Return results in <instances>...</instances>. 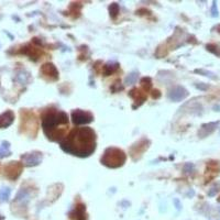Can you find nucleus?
<instances>
[{"label": "nucleus", "mask_w": 220, "mask_h": 220, "mask_svg": "<svg viewBox=\"0 0 220 220\" xmlns=\"http://www.w3.org/2000/svg\"><path fill=\"white\" fill-rule=\"evenodd\" d=\"M64 152L79 157H87L96 150V132L89 127L75 128L60 141Z\"/></svg>", "instance_id": "1"}, {"label": "nucleus", "mask_w": 220, "mask_h": 220, "mask_svg": "<svg viewBox=\"0 0 220 220\" xmlns=\"http://www.w3.org/2000/svg\"><path fill=\"white\" fill-rule=\"evenodd\" d=\"M152 97L154 99H157V98H160V97H161V92H159V90L157 89H154L152 92Z\"/></svg>", "instance_id": "30"}, {"label": "nucleus", "mask_w": 220, "mask_h": 220, "mask_svg": "<svg viewBox=\"0 0 220 220\" xmlns=\"http://www.w3.org/2000/svg\"><path fill=\"white\" fill-rule=\"evenodd\" d=\"M149 145H150V141L146 138H142L140 141L133 144L130 148V152H129V154L132 157L133 161H138V160L141 159V156L145 152V150H148Z\"/></svg>", "instance_id": "6"}, {"label": "nucleus", "mask_w": 220, "mask_h": 220, "mask_svg": "<svg viewBox=\"0 0 220 220\" xmlns=\"http://www.w3.org/2000/svg\"><path fill=\"white\" fill-rule=\"evenodd\" d=\"M141 86L145 92L150 90L151 87H152V79H151L150 77H143V78L141 79Z\"/></svg>", "instance_id": "23"}, {"label": "nucleus", "mask_w": 220, "mask_h": 220, "mask_svg": "<svg viewBox=\"0 0 220 220\" xmlns=\"http://www.w3.org/2000/svg\"><path fill=\"white\" fill-rule=\"evenodd\" d=\"M218 8H217V3L216 1H213L212 3V6H211V16L213 17V18H216V17H218Z\"/></svg>", "instance_id": "26"}, {"label": "nucleus", "mask_w": 220, "mask_h": 220, "mask_svg": "<svg viewBox=\"0 0 220 220\" xmlns=\"http://www.w3.org/2000/svg\"><path fill=\"white\" fill-rule=\"evenodd\" d=\"M139 78V73L138 72H132L130 74H128V76L124 78V85H134L138 81Z\"/></svg>", "instance_id": "20"}, {"label": "nucleus", "mask_w": 220, "mask_h": 220, "mask_svg": "<svg viewBox=\"0 0 220 220\" xmlns=\"http://www.w3.org/2000/svg\"><path fill=\"white\" fill-rule=\"evenodd\" d=\"M217 191H218V189H217V188H211V191L208 193V196H210V197H211V196H215Z\"/></svg>", "instance_id": "31"}, {"label": "nucleus", "mask_w": 220, "mask_h": 220, "mask_svg": "<svg viewBox=\"0 0 220 220\" xmlns=\"http://www.w3.org/2000/svg\"><path fill=\"white\" fill-rule=\"evenodd\" d=\"M194 169H195V166H194L193 163H186L184 165V167H183V171H184V173L189 174L194 171Z\"/></svg>", "instance_id": "25"}, {"label": "nucleus", "mask_w": 220, "mask_h": 220, "mask_svg": "<svg viewBox=\"0 0 220 220\" xmlns=\"http://www.w3.org/2000/svg\"><path fill=\"white\" fill-rule=\"evenodd\" d=\"M173 202H174V205H175V207H176V209H177V210H181V209H182V205H181V202H180V199H177V198H174Z\"/></svg>", "instance_id": "29"}, {"label": "nucleus", "mask_w": 220, "mask_h": 220, "mask_svg": "<svg viewBox=\"0 0 220 220\" xmlns=\"http://www.w3.org/2000/svg\"><path fill=\"white\" fill-rule=\"evenodd\" d=\"M118 68H119V63H117V62H108L103 66L102 74L105 76H109V75L113 74L116 71H118Z\"/></svg>", "instance_id": "16"}, {"label": "nucleus", "mask_w": 220, "mask_h": 220, "mask_svg": "<svg viewBox=\"0 0 220 220\" xmlns=\"http://www.w3.org/2000/svg\"><path fill=\"white\" fill-rule=\"evenodd\" d=\"M127 155L122 150L118 148H108L105 150L102 157H101V164L109 169H118L121 167L126 163Z\"/></svg>", "instance_id": "3"}, {"label": "nucleus", "mask_w": 220, "mask_h": 220, "mask_svg": "<svg viewBox=\"0 0 220 220\" xmlns=\"http://www.w3.org/2000/svg\"><path fill=\"white\" fill-rule=\"evenodd\" d=\"M21 115H22V121H21L22 131L27 134L35 135L38 131V120L34 113L29 111H22Z\"/></svg>", "instance_id": "4"}, {"label": "nucleus", "mask_w": 220, "mask_h": 220, "mask_svg": "<svg viewBox=\"0 0 220 220\" xmlns=\"http://www.w3.org/2000/svg\"><path fill=\"white\" fill-rule=\"evenodd\" d=\"M72 121L76 126H81V124H88L94 121V116L89 111L81 109H75L72 113Z\"/></svg>", "instance_id": "5"}, {"label": "nucleus", "mask_w": 220, "mask_h": 220, "mask_svg": "<svg viewBox=\"0 0 220 220\" xmlns=\"http://www.w3.org/2000/svg\"><path fill=\"white\" fill-rule=\"evenodd\" d=\"M195 73H199V74H202L204 76H207V77H209V78H212V79L217 78V76H215L213 73L208 72V71H206V70H195Z\"/></svg>", "instance_id": "24"}, {"label": "nucleus", "mask_w": 220, "mask_h": 220, "mask_svg": "<svg viewBox=\"0 0 220 220\" xmlns=\"http://www.w3.org/2000/svg\"><path fill=\"white\" fill-rule=\"evenodd\" d=\"M207 50H208L209 52H211V53H213V54H216V55H220V53L219 52H218V50H216L217 49V47L215 46V45H207Z\"/></svg>", "instance_id": "27"}, {"label": "nucleus", "mask_w": 220, "mask_h": 220, "mask_svg": "<svg viewBox=\"0 0 220 220\" xmlns=\"http://www.w3.org/2000/svg\"><path fill=\"white\" fill-rule=\"evenodd\" d=\"M219 211H220V208H219Z\"/></svg>", "instance_id": "33"}, {"label": "nucleus", "mask_w": 220, "mask_h": 220, "mask_svg": "<svg viewBox=\"0 0 220 220\" xmlns=\"http://www.w3.org/2000/svg\"><path fill=\"white\" fill-rule=\"evenodd\" d=\"M23 50H21V53L23 54H27V55H29L31 59H33V57H35V61L36 59H38V56L40 55V53L38 52V50L34 49V47L30 46V45H27V46L22 47Z\"/></svg>", "instance_id": "18"}, {"label": "nucleus", "mask_w": 220, "mask_h": 220, "mask_svg": "<svg viewBox=\"0 0 220 220\" xmlns=\"http://www.w3.org/2000/svg\"><path fill=\"white\" fill-rule=\"evenodd\" d=\"M30 200V191L27 188H22L18 191L16 198H14V202H20L21 205H27L28 202Z\"/></svg>", "instance_id": "15"}, {"label": "nucleus", "mask_w": 220, "mask_h": 220, "mask_svg": "<svg viewBox=\"0 0 220 220\" xmlns=\"http://www.w3.org/2000/svg\"><path fill=\"white\" fill-rule=\"evenodd\" d=\"M14 121V113L11 110H7L6 113L0 115V129L8 128L9 126H11Z\"/></svg>", "instance_id": "13"}, {"label": "nucleus", "mask_w": 220, "mask_h": 220, "mask_svg": "<svg viewBox=\"0 0 220 220\" xmlns=\"http://www.w3.org/2000/svg\"><path fill=\"white\" fill-rule=\"evenodd\" d=\"M68 128V115L57 109L46 110L42 116V129L50 141H61Z\"/></svg>", "instance_id": "2"}, {"label": "nucleus", "mask_w": 220, "mask_h": 220, "mask_svg": "<svg viewBox=\"0 0 220 220\" xmlns=\"http://www.w3.org/2000/svg\"><path fill=\"white\" fill-rule=\"evenodd\" d=\"M16 79L20 84H22V85H27V84L31 81V76H30L29 73L25 72V71H19L16 75Z\"/></svg>", "instance_id": "17"}, {"label": "nucleus", "mask_w": 220, "mask_h": 220, "mask_svg": "<svg viewBox=\"0 0 220 220\" xmlns=\"http://www.w3.org/2000/svg\"><path fill=\"white\" fill-rule=\"evenodd\" d=\"M187 96H188V92L183 86H175L169 92V98L175 102L184 100Z\"/></svg>", "instance_id": "10"}, {"label": "nucleus", "mask_w": 220, "mask_h": 220, "mask_svg": "<svg viewBox=\"0 0 220 220\" xmlns=\"http://www.w3.org/2000/svg\"><path fill=\"white\" fill-rule=\"evenodd\" d=\"M40 73L43 78L46 79V81H55L59 79V71H57L56 66L52 63H45L41 67Z\"/></svg>", "instance_id": "8"}, {"label": "nucleus", "mask_w": 220, "mask_h": 220, "mask_svg": "<svg viewBox=\"0 0 220 220\" xmlns=\"http://www.w3.org/2000/svg\"><path fill=\"white\" fill-rule=\"evenodd\" d=\"M43 155L41 152L39 151H34V152L31 153H25L21 156V160H22L23 165L28 167H32V166H36L42 162Z\"/></svg>", "instance_id": "9"}, {"label": "nucleus", "mask_w": 220, "mask_h": 220, "mask_svg": "<svg viewBox=\"0 0 220 220\" xmlns=\"http://www.w3.org/2000/svg\"><path fill=\"white\" fill-rule=\"evenodd\" d=\"M119 10H120V7L118 3H111V5L109 6V13H110V17L113 19H116L118 16V13H119Z\"/></svg>", "instance_id": "22"}, {"label": "nucleus", "mask_w": 220, "mask_h": 220, "mask_svg": "<svg viewBox=\"0 0 220 220\" xmlns=\"http://www.w3.org/2000/svg\"><path fill=\"white\" fill-rule=\"evenodd\" d=\"M193 195H194V191H189V193L187 194V196H193Z\"/></svg>", "instance_id": "32"}, {"label": "nucleus", "mask_w": 220, "mask_h": 220, "mask_svg": "<svg viewBox=\"0 0 220 220\" xmlns=\"http://www.w3.org/2000/svg\"><path fill=\"white\" fill-rule=\"evenodd\" d=\"M218 123H219V122H209V123L202 124L199 132H198L199 137L205 138V137H208L209 134H211V133L216 130V128L218 127Z\"/></svg>", "instance_id": "14"}, {"label": "nucleus", "mask_w": 220, "mask_h": 220, "mask_svg": "<svg viewBox=\"0 0 220 220\" xmlns=\"http://www.w3.org/2000/svg\"><path fill=\"white\" fill-rule=\"evenodd\" d=\"M11 154L10 152V143L8 141H3L0 146V159H3V157H7Z\"/></svg>", "instance_id": "19"}, {"label": "nucleus", "mask_w": 220, "mask_h": 220, "mask_svg": "<svg viewBox=\"0 0 220 220\" xmlns=\"http://www.w3.org/2000/svg\"><path fill=\"white\" fill-rule=\"evenodd\" d=\"M196 88H198L199 90H207L209 88V86L207 84H204V83H197L196 84Z\"/></svg>", "instance_id": "28"}, {"label": "nucleus", "mask_w": 220, "mask_h": 220, "mask_svg": "<svg viewBox=\"0 0 220 220\" xmlns=\"http://www.w3.org/2000/svg\"><path fill=\"white\" fill-rule=\"evenodd\" d=\"M70 217L73 220H87L86 217V206L84 204H78L70 212Z\"/></svg>", "instance_id": "12"}, {"label": "nucleus", "mask_w": 220, "mask_h": 220, "mask_svg": "<svg viewBox=\"0 0 220 220\" xmlns=\"http://www.w3.org/2000/svg\"><path fill=\"white\" fill-rule=\"evenodd\" d=\"M10 194H11V189L9 187H3L0 189V202H8L10 198Z\"/></svg>", "instance_id": "21"}, {"label": "nucleus", "mask_w": 220, "mask_h": 220, "mask_svg": "<svg viewBox=\"0 0 220 220\" xmlns=\"http://www.w3.org/2000/svg\"><path fill=\"white\" fill-rule=\"evenodd\" d=\"M23 170V165L20 162H10L5 167V175L9 180L14 181L21 175Z\"/></svg>", "instance_id": "7"}, {"label": "nucleus", "mask_w": 220, "mask_h": 220, "mask_svg": "<svg viewBox=\"0 0 220 220\" xmlns=\"http://www.w3.org/2000/svg\"><path fill=\"white\" fill-rule=\"evenodd\" d=\"M129 96L132 97L135 101V105L132 106L133 109H137L138 107L143 105V102L146 100V95L144 92H142L140 89H138V88H133L132 90H130L129 92Z\"/></svg>", "instance_id": "11"}]
</instances>
